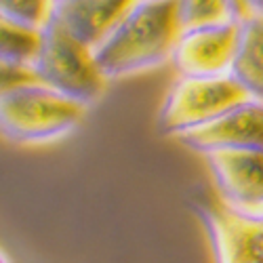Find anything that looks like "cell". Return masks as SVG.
I'll return each instance as SVG.
<instances>
[{"label": "cell", "mask_w": 263, "mask_h": 263, "mask_svg": "<svg viewBox=\"0 0 263 263\" xmlns=\"http://www.w3.org/2000/svg\"><path fill=\"white\" fill-rule=\"evenodd\" d=\"M181 34L177 0H137L93 55L107 80L124 78L171 61Z\"/></svg>", "instance_id": "6da1fadb"}, {"label": "cell", "mask_w": 263, "mask_h": 263, "mask_svg": "<svg viewBox=\"0 0 263 263\" xmlns=\"http://www.w3.org/2000/svg\"><path fill=\"white\" fill-rule=\"evenodd\" d=\"M84 114V103L70 99L45 82L3 91L0 97L3 135L21 145L51 143L70 135Z\"/></svg>", "instance_id": "7a4b0ae2"}, {"label": "cell", "mask_w": 263, "mask_h": 263, "mask_svg": "<svg viewBox=\"0 0 263 263\" xmlns=\"http://www.w3.org/2000/svg\"><path fill=\"white\" fill-rule=\"evenodd\" d=\"M36 72L47 86L86 107L105 93L107 76L97 65L93 49L76 40L57 17L42 30V49L36 61Z\"/></svg>", "instance_id": "3957f363"}, {"label": "cell", "mask_w": 263, "mask_h": 263, "mask_svg": "<svg viewBox=\"0 0 263 263\" xmlns=\"http://www.w3.org/2000/svg\"><path fill=\"white\" fill-rule=\"evenodd\" d=\"M247 101H251V95L232 74L179 76L166 93L158 122L162 133L177 137L217 120Z\"/></svg>", "instance_id": "277c9868"}, {"label": "cell", "mask_w": 263, "mask_h": 263, "mask_svg": "<svg viewBox=\"0 0 263 263\" xmlns=\"http://www.w3.org/2000/svg\"><path fill=\"white\" fill-rule=\"evenodd\" d=\"M192 209L209 238L213 263H263L261 213L240 211L211 198H198Z\"/></svg>", "instance_id": "5b68a950"}, {"label": "cell", "mask_w": 263, "mask_h": 263, "mask_svg": "<svg viewBox=\"0 0 263 263\" xmlns=\"http://www.w3.org/2000/svg\"><path fill=\"white\" fill-rule=\"evenodd\" d=\"M240 21L183 32L173 53L179 76H228L238 51Z\"/></svg>", "instance_id": "8992f818"}, {"label": "cell", "mask_w": 263, "mask_h": 263, "mask_svg": "<svg viewBox=\"0 0 263 263\" xmlns=\"http://www.w3.org/2000/svg\"><path fill=\"white\" fill-rule=\"evenodd\" d=\"M202 156L219 200L251 213L263 206V149H217Z\"/></svg>", "instance_id": "52a82bcc"}, {"label": "cell", "mask_w": 263, "mask_h": 263, "mask_svg": "<svg viewBox=\"0 0 263 263\" xmlns=\"http://www.w3.org/2000/svg\"><path fill=\"white\" fill-rule=\"evenodd\" d=\"M175 139L200 154L217 149H263V101L251 99Z\"/></svg>", "instance_id": "ba28073f"}, {"label": "cell", "mask_w": 263, "mask_h": 263, "mask_svg": "<svg viewBox=\"0 0 263 263\" xmlns=\"http://www.w3.org/2000/svg\"><path fill=\"white\" fill-rule=\"evenodd\" d=\"M135 3L137 0H57L55 17L76 40L95 49L112 34Z\"/></svg>", "instance_id": "9c48e42d"}, {"label": "cell", "mask_w": 263, "mask_h": 263, "mask_svg": "<svg viewBox=\"0 0 263 263\" xmlns=\"http://www.w3.org/2000/svg\"><path fill=\"white\" fill-rule=\"evenodd\" d=\"M232 76L251 99L263 101V15H251L240 21V40Z\"/></svg>", "instance_id": "30bf717a"}, {"label": "cell", "mask_w": 263, "mask_h": 263, "mask_svg": "<svg viewBox=\"0 0 263 263\" xmlns=\"http://www.w3.org/2000/svg\"><path fill=\"white\" fill-rule=\"evenodd\" d=\"M181 32L242 21L236 0H177Z\"/></svg>", "instance_id": "8fae6325"}, {"label": "cell", "mask_w": 263, "mask_h": 263, "mask_svg": "<svg viewBox=\"0 0 263 263\" xmlns=\"http://www.w3.org/2000/svg\"><path fill=\"white\" fill-rule=\"evenodd\" d=\"M0 21H3L0 24V28H3V40H0L3 63L36 68V61L42 49V30L13 24L9 19H0Z\"/></svg>", "instance_id": "7c38bea8"}, {"label": "cell", "mask_w": 263, "mask_h": 263, "mask_svg": "<svg viewBox=\"0 0 263 263\" xmlns=\"http://www.w3.org/2000/svg\"><path fill=\"white\" fill-rule=\"evenodd\" d=\"M57 9V0H0V19L34 30H45Z\"/></svg>", "instance_id": "4fadbf2b"}, {"label": "cell", "mask_w": 263, "mask_h": 263, "mask_svg": "<svg viewBox=\"0 0 263 263\" xmlns=\"http://www.w3.org/2000/svg\"><path fill=\"white\" fill-rule=\"evenodd\" d=\"M34 82H42L36 68L3 63V91L19 89V86H28V84H34Z\"/></svg>", "instance_id": "5bb4252c"}, {"label": "cell", "mask_w": 263, "mask_h": 263, "mask_svg": "<svg viewBox=\"0 0 263 263\" xmlns=\"http://www.w3.org/2000/svg\"><path fill=\"white\" fill-rule=\"evenodd\" d=\"M240 19H247L251 15H263V0H236Z\"/></svg>", "instance_id": "9a60e30c"}, {"label": "cell", "mask_w": 263, "mask_h": 263, "mask_svg": "<svg viewBox=\"0 0 263 263\" xmlns=\"http://www.w3.org/2000/svg\"><path fill=\"white\" fill-rule=\"evenodd\" d=\"M255 213H261V215H263V206H261V209H259V211H255Z\"/></svg>", "instance_id": "2e32d148"}]
</instances>
